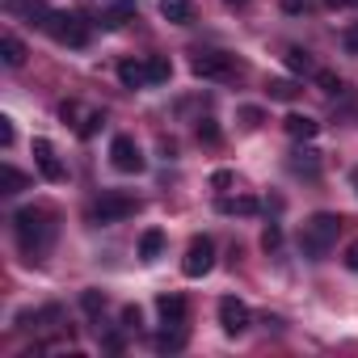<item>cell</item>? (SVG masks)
Returning <instances> with one entry per match:
<instances>
[{"mask_svg":"<svg viewBox=\"0 0 358 358\" xmlns=\"http://www.w3.org/2000/svg\"><path fill=\"white\" fill-rule=\"evenodd\" d=\"M0 143L13 148V118H0Z\"/></svg>","mask_w":358,"mask_h":358,"instance_id":"d6a6232c","label":"cell"},{"mask_svg":"<svg viewBox=\"0 0 358 358\" xmlns=\"http://www.w3.org/2000/svg\"><path fill=\"white\" fill-rule=\"evenodd\" d=\"M224 5H228V9H241V5H249V0H224Z\"/></svg>","mask_w":358,"mask_h":358,"instance_id":"74e56055","label":"cell"},{"mask_svg":"<svg viewBox=\"0 0 358 358\" xmlns=\"http://www.w3.org/2000/svg\"><path fill=\"white\" fill-rule=\"evenodd\" d=\"M0 182H5V194H22V190L30 186V177H26V173H17L13 164H5V169H0Z\"/></svg>","mask_w":358,"mask_h":358,"instance_id":"44dd1931","label":"cell"},{"mask_svg":"<svg viewBox=\"0 0 358 358\" xmlns=\"http://www.w3.org/2000/svg\"><path fill=\"white\" fill-rule=\"evenodd\" d=\"M266 93L274 97V101H295V80H266Z\"/></svg>","mask_w":358,"mask_h":358,"instance_id":"7402d4cb","label":"cell"},{"mask_svg":"<svg viewBox=\"0 0 358 358\" xmlns=\"http://www.w3.org/2000/svg\"><path fill=\"white\" fill-rule=\"evenodd\" d=\"M139 320H143V316H139V308H135V303H127V308H122V329H139Z\"/></svg>","mask_w":358,"mask_h":358,"instance_id":"f546056e","label":"cell"},{"mask_svg":"<svg viewBox=\"0 0 358 358\" xmlns=\"http://www.w3.org/2000/svg\"><path fill=\"white\" fill-rule=\"evenodd\" d=\"M135 211H139V199H131L122 190H110V194H101L93 203V224H118V220H127Z\"/></svg>","mask_w":358,"mask_h":358,"instance_id":"5b68a950","label":"cell"},{"mask_svg":"<svg viewBox=\"0 0 358 358\" xmlns=\"http://www.w3.org/2000/svg\"><path fill=\"white\" fill-rule=\"evenodd\" d=\"M13 232H17V245H22V253H26L30 262H43V253H47L51 241H55V224H51V215L38 211V207L17 211V215H13Z\"/></svg>","mask_w":358,"mask_h":358,"instance_id":"6da1fadb","label":"cell"},{"mask_svg":"<svg viewBox=\"0 0 358 358\" xmlns=\"http://www.w3.org/2000/svg\"><path fill=\"white\" fill-rule=\"evenodd\" d=\"M211 266H215V245H211L207 236L190 241V249H186V257H182V274H186V278H203V274H211Z\"/></svg>","mask_w":358,"mask_h":358,"instance_id":"8992f818","label":"cell"},{"mask_svg":"<svg viewBox=\"0 0 358 358\" xmlns=\"http://www.w3.org/2000/svg\"><path fill=\"white\" fill-rule=\"evenodd\" d=\"M190 72L199 80H232L236 76V59L228 51H194L190 55Z\"/></svg>","mask_w":358,"mask_h":358,"instance_id":"3957f363","label":"cell"},{"mask_svg":"<svg viewBox=\"0 0 358 358\" xmlns=\"http://www.w3.org/2000/svg\"><path fill=\"white\" fill-rule=\"evenodd\" d=\"M211 186H215V190H228V186H232V173H228V169H215V173H211Z\"/></svg>","mask_w":358,"mask_h":358,"instance_id":"1f68e13d","label":"cell"},{"mask_svg":"<svg viewBox=\"0 0 358 358\" xmlns=\"http://www.w3.org/2000/svg\"><path fill=\"white\" fill-rule=\"evenodd\" d=\"M101 122H106V118H101V114H89V118H85V122H80V139H93V135H97V131H101Z\"/></svg>","mask_w":358,"mask_h":358,"instance_id":"83f0119b","label":"cell"},{"mask_svg":"<svg viewBox=\"0 0 358 358\" xmlns=\"http://www.w3.org/2000/svg\"><path fill=\"white\" fill-rule=\"evenodd\" d=\"M282 59H287V68H291L295 76H308V72H312V55H308L303 47H287Z\"/></svg>","mask_w":358,"mask_h":358,"instance_id":"ffe728a7","label":"cell"},{"mask_svg":"<svg viewBox=\"0 0 358 358\" xmlns=\"http://www.w3.org/2000/svg\"><path fill=\"white\" fill-rule=\"evenodd\" d=\"M291 169H295V173H303V177H316V173H320V152H312V148L291 152Z\"/></svg>","mask_w":358,"mask_h":358,"instance_id":"e0dca14e","label":"cell"},{"mask_svg":"<svg viewBox=\"0 0 358 358\" xmlns=\"http://www.w3.org/2000/svg\"><path fill=\"white\" fill-rule=\"evenodd\" d=\"M156 312L164 324H186V299L182 295H156Z\"/></svg>","mask_w":358,"mask_h":358,"instance_id":"8fae6325","label":"cell"},{"mask_svg":"<svg viewBox=\"0 0 358 358\" xmlns=\"http://www.w3.org/2000/svg\"><path fill=\"white\" fill-rule=\"evenodd\" d=\"M249 320H253V312H249L236 295H224V299H220V324H224L228 337H241V333L249 329Z\"/></svg>","mask_w":358,"mask_h":358,"instance_id":"ba28073f","label":"cell"},{"mask_svg":"<svg viewBox=\"0 0 358 358\" xmlns=\"http://www.w3.org/2000/svg\"><path fill=\"white\" fill-rule=\"evenodd\" d=\"M127 22H139V13H135V5H127V0H114V5L106 9V17H101V26H127Z\"/></svg>","mask_w":358,"mask_h":358,"instance_id":"2e32d148","label":"cell"},{"mask_svg":"<svg viewBox=\"0 0 358 358\" xmlns=\"http://www.w3.org/2000/svg\"><path fill=\"white\" fill-rule=\"evenodd\" d=\"M80 308H85L89 316H101V312H106V295H101L97 287H89V291H80Z\"/></svg>","mask_w":358,"mask_h":358,"instance_id":"603a6c76","label":"cell"},{"mask_svg":"<svg viewBox=\"0 0 358 358\" xmlns=\"http://www.w3.org/2000/svg\"><path fill=\"white\" fill-rule=\"evenodd\" d=\"M282 9H287V13H303V9H308V0H282Z\"/></svg>","mask_w":358,"mask_h":358,"instance_id":"d590c367","label":"cell"},{"mask_svg":"<svg viewBox=\"0 0 358 358\" xmlns=\"http://www.w3.org/2000/svg\"><path fill=\"white\" fill-rule=\"evenodd\" d=\"M160 13H164V22H173V26H190L194 5H190V0H160Z\"/></svg>","mask_w":358,"mask_h":358,"instance_id":"5bb4252c","label":"cell"},{"mask_svg":"<svg viewBox=\"0 0 358 358\" xmlns=\"http://www.w3.org/2000/svg\"><path fill=\"white\" fill-rule=\"evenodd\" d=\"M156 350H160V354H177V350H186V329H182V324L164 329V333L156 337Z\"/></svg>","mask_w":358,"mask_h":358,"instance_id":"ac0fdd59","label":"cell"},{"mask_svg":"<svg viewBox=\"0 0 358 358\" xmlns=\"http://www.w3.org/2000/svg\"><path fill=\"white\" fill-rule=\"evenodd\" d=\"M341 43H345V51H350V55H358V22L341 34Z\"/></svg>","mask_w":358,"mask_h":358,"instance_id":"4dcf8cb0","label":"cell"},{"mask_svg":"<svg viewBox=\"0 0 358 358\" xmlns=\"http://www.w3.org/2000/svg\"><path fill=\"white\" fill-rule=\"evenodd\" d=\"M0 59H5L9 68H22L26 64V43L17 34H5V38H0Z\"/></svg>","mask_w":358,"mask_h":358,"instance_id":"9a60e30c","label":"cell"},{"mask_svg":"<svg viewBox=\"0 0 358 358\" xmlns=\"http://www.w3.org/2000/svg\"><path fill=\"white\" fill-rule=\"evenodd\" d=\"M350 182H354V190H358V169H354V173H350Z\"/></svg>","mask_w":358,"mask_h":358,"instance_id":"f35d334b","label":"cell"},{"mask_svg":"<svg viewBox=\"0 0 358 358\" xmlns=\"http://www.w3.org/2000/svg\"><path fill=\"white\" fill-rule=\"evenodd\" d=\"M341 215H329V211H320V215H312L308 224H303V232H299V249L308 253V257H324L329 249H333V241H337V232H341Z\"/></svg>","mask_w":358,"mask_h":358,"instance_id":"7a4b0ae2","label":"cell"},{"mask_svg":"<svg viewBox=\"0 0 358 358\" xmlns=\"http://www.w3.org/2000/svg\"><path fill=\"white\" fill-rule=\"evenodd\" d=\"M329 9H345V5H358V0H324Z\"/></svg>","mask_w":358,"mask_h":358,"instance_id":"8d00e7d4","label":"cell"},{"mask_svg":"<svg viewBox=\"0 0 358 358\" xmlns=\"http://www.w3.org/2000/svg\"><path fill=\"white\" fill-rule=\"evenodd\" d=\"M215 207H220V215H257V199L253 194H236V199L224 194Z\"/></svg>","mask_w":358,"mask_h":358,"instance_id":"4fadbf2b","label":"cell"},{"mask_svg":"<svg viewBox=\"0 0 358 358\" xmlns=\"http://www.w3.org/2000/svg\"><path fill=\"white\" fill-rule=\"evenodd\" d=\"M101 345H106L110 354H122V337H118V333H106V337H101Z\"/></svg>","mask_w":358,"mask_h":358,"instance_id":"836d02e7","label":"cell"},{"mask_svg":"<svg viewBox=\"0 0 358 358\" xmlns=\"http://www.w3.org/2000/svg\"><path fill=\"white\" fill-rule=\"evenodd\" d=\"M316 85H320V93H329V97H333V93H341V89H345V85H341V76H337V72H316Z\"/></svg>","mask_w":358,"mask_h":358,"instance_id":"d4e9b609","label":"cell"},{"mask_svg":"<svg viewBox=\"0 0 358 358\" xmlns=\"http://www.w3.org/2000/svg\"><path fill=\"white\" fill-rule=\"evenodd\" d=\"M282 127H287V135H291V139H299V143L320 135V122H316V118H308V114H287V122H282Z\"/></svg>","mask_w":358,"mask_h":358,"instance_id":"7c38bea8","label":"cell"},{"mask_svg":"<svg viewBox=\"0 0 358 358\" xmlns=\"http://www.w3.org/2000/svg\"><path fill=\"white\" fill-rule=\"evenodd\" d=\"M241 122H245L249 131H257V127L266 122V110H257V106H241Z\"/></svg>","mask_w":358,"mask_h":358,"instance_id":"4316f807","label":"cell"},{"mask_svg":"<svg viewBox=\"0 0 358 358\" xmlns=\"http://www.w3.org/2000/svg\"><path fill=\"white\" fill-rule=\"evenodd\" d=\"M160 249H164V232H160V228H148L143 241H139V257H143V262H156Z\"/></svg>","mask_w":358,"mask_h":358,"instance_id":"d6986e66","label":"cell"},{"mask_svg":"<svg viewBox=\"0 0 358 358\" xmlns=\"http://www.w3.org/2000/svg\"><path fill=\"white\" fill-rule=\"evenodd\" d=\"M110 164H114L118 173H143V152H139V143H135L131 135H114V143H110Z\"/></svg>","mask_w":358,"mask_h":358,"instance_id":"52a82bcc","label":"cell"},{"mask_svg":"<svg viewBox=\"0 0 358 358\" xmlns=\"http://www.w3.org/2000/svg\"><path fill=\"white\" fill-rule=\"evenodd\" d=\"M278 245H282V228H278V224H266V228H262V249L274 253Z\"/></svg>","mask_w":358,"mask_h":358,"instance_id":"484cf974","label":"cell"},{"mask_svg":"<svg viewBox=\"0 0 358 358\" xmlns=\"http://www.w3.org/2000/svg\"><path fill=\"white\" fill-rule=\"evenodd\" d=\"M345 266H350V270H358V241L345 249Z\"/></svg>","mask_w":358,"mask_h":358,"instance_id":"e575fe53","label":"cell"},{"mask_svg":"<svg viewBox=\"0 0 358 358\" xmlns=\"http://www.w3.org/2000/svg\"><path fill=\"white\" fill-rule=\"evenodd\" d=\"M34 160H38V173L47 177V182H64V177H68V169L59 164L51 139H34Z\"/></svg>","mask_w":358,"mask_h":358,"instance_id":"9c48e42d","label":"cell"},{"mask_svg":"<svg viewBox=\"0 0 358 358\" xmlns=\"http://www.w3.org/2000/svg\"><path fill=\"white\" fill-rule=\"evenodd\" d=\"M199 139H203V143H215V139H220V127H215V118H203V122H199Z\"/></svg>","mask_w":358,"mask_h":358,"instance_id":"f1b7e54d","label":"cell"},{"mask_svg":"<svg viewBox=\"0 0 358 358\" xmlns=\"http://www.w3.org/2000/svg\"><path fill=\"white\" fill-rule=\"evenodd\" d=\"M148 72H152V85H164V80L173 76V64H169L164 55H152V59H148Z\"/></svg>","mask_w":358,"mask_h":358,"instance_id":"cb8c5ba5","label":"cell"},{"mask_svg":"<svg viewBox=\"0 0 358 358\" xmlns=\"http://www.w3.org/2000/svg\"><path fill=\"white\" fill-rule=\"evenodd\" d=\"M118 80H122L127 89H143V85H152L148 59H122V64H118Z\"/></svg>","mask_w":358,"mask_h":358,"instance_id":"30bf717a","label":"cell"},{"mask_svg":"<svg viewBox=\"0 0 358 358\" xmlns=\"http://www.w3.org/2000/svg\"><path fill=\"white\" fill-rule=\"evenodd\" d=\"M43 30H47L59 47H85V43H89V26H85L76 13H51Z\"/></svg>","mask_w":358,"mask_h":358,"instance_id":"277c9868","label":"cell"}]
</instances>
